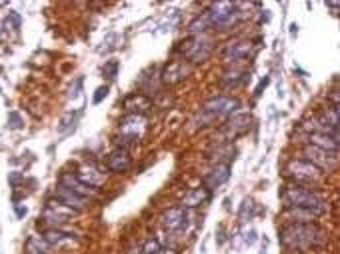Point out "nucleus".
I'll return each mask as SVG.
<instances>
[{
	"label": "nucleus",
	"instance_id": "2f4dec72",
	"mask_svg": "<svg viewBox=\"0 0 340 254\" xmlns=\"http://www.w3.org/2000/svg\"><path fill=\"white\" fill-rule=\"evenodd\" d=\"M4 24H6V28H10V26H14V30H16V28H20V14H16V12H10Z\"/></svg>",
	"mask_w": 340,
	"mask_h": 254
},
{
	"label": "nucleus",
	"instance_id": "9b49d317",
	"mask_svg": "<svg viewBox=\"0 0 340 254\" xmlns=\"http://www.w3.org/2000/svg\"><path fill=\"white\" fill-rule=\"evenodd\" d=\"M144 116L142 114H126L120 122H118V126H120V134H122V138L128 140L130 144H136L140 136H142V128H144Z\"/></svg>",
	"mask_w": 340,
	"mask_h": 254
},
{
	"label": "nucleus",
	"instance_id": "423d86ee",
	"mask_svg": "<svg viewBox=\"0 0 340 254\" xmlns=\"http://www.w3.org/2000/svg\"><path fill=\"white\" fill-rule=\"evenodd\" d=\"M240 100L236 96H226V94H220V96H212L208 98L202 104V114L206 118H220V116H232L236 114V110L240 108Z\"/></svg>",
	"mask_w": 340,
	"mask_h": 254
},
{
	"label": "nucleus",
	"instance_id": "7c9ffc66",
	"mask_svg": "<svg viewBox=\"0 0 340 254\" xmlns=\"http://www.w3.org/2000/svg\"><path fill=\"white\" fill-rule=\"evenodd\" d=\"M8 126L12 128V130H20L22 128V118L18 112H10L8 114Z\"/></svg>",
	"mask_w": 340,
	"mask_h": 254
},
{
	"label": "nucleus",
	"instance_id": "6ab92c4d",
	"mask_svg": "<svg viewBox=\"0 0 340 254\" xmlns=\"http://www.w3.org/2000/svg\"><path fill=\"white\" fill-rule=\"evenodd\" d=\"M210 196H212V192L210 190H206L204 186H198V188H190L186 194H184V198H182V208H198L206 204L208 200H210Z\"/></svg>",
	"mask_w": 340,
	"mask_h": 254
},
{
	"label": "nucleus",
	"instance_id": "a19ab883",
	"mask_svg": "<svg viewBox=\"0 0 340 254\" xmlns=\"http://www.w3.org/2000/svg\"><path fill=\"white\" fill-rule=\"evenodd\" d=\"M28 254H40V252H28Z\"/></svg>",
	"mask_w": 340,
	"mask_h": 254
},
{
	"label": "nucleus",
	"instance_id": "bb28decb",
	"mask_svg": "<svg viewBox=\"0 0 340 254\" xmlns=\"http://www.w3.org/2000/svg\"><path fill=\"white\" fill-rule=\"evenodd\" d=\"M140 104H142L144 108H150L148 96H144V94H140V93H134L124 98V108H126L130 114H136V106H140Z\"/></svg>",
	"mask_w": 340,
	"mask_h": 254
},
{
	"label": "nucleus",
	"instance_id": "58836bf2",
	"mask_svg": "<svg viewBox=\"0 0 340 254\" xmlns=\"http://www.w3.org/2000/svg\"><path fill=\"white\" fill-rule=\"evenodd\" d=\"M160 254H178V252H176V250H172V248H166V250H162V248H160Z\"/></svg>",
	"mask_w": 340,
	"mask_h": 254
},
{
	"label": "nucleus",
	"instance_id": "f257e3e1",
	"mask_svg": "<svg viewBox=\"0 0 340 254\" xmlns=\"http://www.w3.org/2000/svg\"><path fill=\"white\" fill-rule=\"evenodd\" d=\"M280 242L290 250H308L326 244V232L314 224L290 222L280 230Z\"/></svg>",
	"mask_w": 340,
	"mask_h": 254
},
{
	"label": "nucleus",
	"instance_id": "6e6552de",
	"mask_svg": "<svg viewBox=\"0 0 340 254\" xmlns=\"http://www.w3.org/2000/svg\"><path fill=\"white\" fill-rule=\"evenodd\" d=\"M72 214H76V212L66 208L64 204H60L56 198H48L44 212H42V220L48 222V224H52V228H60L64 222L70 220Z\"/></svg>",
	"mask_w": 340,
	"mask_h": 254
},
{
	"label": "nucleus",
	"instance_id": "c9c22d12",
	"mask_svg": "<svg viewBox=\"0 0 340 254\" xmlns=\"http://www.w3.org/2000/svg\"><path fill=\"white\" fill-rule=\"evenodd\" d=\"M14 208H16V216H18V218H24V216H26V212H28L26 206H20V204H14Z\"/></svg>",
	"mask_w": 340,
	"mask_h": 254
},
{
	"label": "nucleus",
	"instance_id": "72a5a7b5",
	"mask_svg": "<svg viewBox=\"0 0 340 254\" xmlns=\"http://www.w3.org/2000/svg\"><path fill=\"white\" fill-rule=\"evenodd\" d=\"M268 82H270V78H268V76H266L264 80H260V84L256 86V90H254V94H256V96H260V94H262V90H264V88L268 86Z\"/></svg>",
	"mask_w": 340,
	"mask_h": 254
},
{
	"label": "nucleus",
	"instance_id": "9d476101",
	"mask_svg": "<svg viewBox=\"0 0 340 254\" xmlns=\"http://www.w3.org/2000/svg\"><path fill=\"white\" fill-rule=\"evenodd\" d=\"M188 72H190V64L188 62H184V60H170L162 72H160V82L162 84H166V86H174V84H178L182 82L186 76H188Z\"/></svg>",
	"mask_w": 340,
	"mask_h": 254
},
{
	"label": "nucleus",
	"instance_id": "dca6fc26",
	"mask_svg": "<svg viewBox=\"0 0 340 254\" xmlns=\"http://www.w3.org/2000/svg\"><path fill=\"white\" fill-rule=\"evenodd\" d=\"M250 128V116L248 114H232L228 118V122L222 126V132H224V136L226 140H234L238 138V136H242V134H246Z\"/></svg>",
	"mask_w": 340,
	"mask_h": 254
},
{
	"label": "nucleus",
	"instance_id": "ddd939ff",
	"mask_svg": "<svg viewBox=\"0 0 340 254\" xmlns=\"http://www.w3.org/2000/svg\"><path fill=\"white\" fill-rule=\"evenodd\" d=\"M74 176L82 184L90 186L94 190H98L100 186H104V182H106V174L96 164H82V166H78V170L74 172Z\"/></svg>",
	"mask_w": 340,
	"mask_h": 254
},
{
	"label": "nucleus",
	"instance_id": "412c9836",
	"mask_svg": "<svg viewBox=\"0 0 340 254\" xmlns=\"http://www.w3.org/2000/svg\"><path fill=\"white\" fill-rule=\"evenodd\" d=\"M284 212L290 218V222H298V224H314L318 220L316 212L306 210V208H286Z\"/></svg>",
	"mask_w": 340,
	"mask_h": 254
},
{
	"label": "nucleus",
	"instance_id": "b1692460",
	"mask_svg": "<svg viewBox=\"0 0 340 254\" xmlns=\"http://www.w3.org/2000/svg\"><path fill=\"white\" fill-rule=\"evenodd\" d=\"M42 238H44V242L48 246H58V244H62V242H68V240H72V236L64 232L62 228H48V230L42 232Z\"/></svg>",
	"mask_w": 340,
	"mask_h": 254
},
{
	"label": "nucleus",
	"instance_id": "f704fd0d",
	"mask_svg": "<svg viewBox=\"0 0 340 254\" xmlns=\"http://www.w3.org/2000/svg\"><path fill=\"white\" fill-rule=\"evenodd\" d=\"M244 242H246V244H248V246H252V244H254V242H256V232H254V230H250L248 234H246V236H244Z\"/></svg>",
	"mask_w": 340,
	"mask_h": 254
},
{
	"label": "nucleus",
	"instance_id": "393cba45",
	"mask_svg": "<svg viewBox=\"0 0 340 254\" xmlns=\"http://www.w3.org/2000/svg\"><path fill=\"white\" fill-rule=\"evenodd\" d=\"M78 116H80V110H74V112H66V114L60 118V124H58V134L60 136H66L70 132H74Z\"/></svg>",
	"mask_w": 340,
	"mask_h": 254
},
{
	"label": "nucleus",
	"instance_id": "ea45409f",
	"mask_svg": "<svg viewBox=\"0 0 340 254\" xmlns=\"http://www.w3.org/2000/svg\"><path fill=\"white\" fill-rule=\"evenodd\" d=\"M290 28H292V30H290V34H292V36H294L296 32H298V26H296V24H292V26H290Z\"/></svg>",
	"mask_w": 340,
	"mask_h": 254
},
{
	"label": "nucleus",
	"instance_id": "7ed1b4c3",
	"mask_svg": "<svg viewBox=\"0 0 340 254\" xmlns=\"http://www.w3.org/2000/svg\"><path fill=\"white\" fill-rule=\"evenodd\" d=\"M178 50L182 52V60L188 64H202L212 56L214 38L210 34H196L180 42Z\"/></svg>",
	"mask_w": 340,
	"mask_h": 254
},
{
	"label": "nucleus",
	"instance_id": "0eeeda50",
	"mask_svg": "<svg viewBox=\"0 0 340 254\" xmlns=\"http://www.w3.org/2000/svg\"><path fill=\"white\" fill-rule=\"evenodd\" d=\"M302 154H304V160H308L310 164H314L316 168H320L324 174L334 170L336 164H338V154H332V152H326L322 148H316V146H310L306 144L302 148Z\"/></svg>",
	"mask_w": 340,
	"mask_h": 254
},
{
	"label": "nucleus",
	"instance_id": "cd10ccee",
	"mask_svg": "<svg viewBox=\"0 0 340 254\" xmlns=\"http://www.w3.org/2000/svg\"><path fill=\"white\" fill-rule=\"evenodd\" d=\"M254 208H256L254 200H252V198H244V202L240 204V210H238V220H240V222H248V220H252V216H254Z\"/></svg>",
	"mask_w": 340,
	"mask_h": 254
},
{
	"label": "nucleus",
	"instance_id": "4c0bfd02",
	"mask_svg": "<svg viewBox=\"0 0 340 254\" xmlns=\"http://www.w3.org/2000/svg\"><path fill=\"white\" fill-rule=\"evenodd\" d=\"M20 178H22V174H20V172H12V174H10V184H16Z\"/></svg>",
	"mask_w": 340,
	"mask_h": 254
},
{
	"label": "nucleus",
	"instance_id": "a211bd4d",
	"mask_svg": "<svg viewBox=\"0 0 340 254\" xmlns=\"http://www.w3.org/2000/svg\"><path fill=\"white\" fill-rule=\"evenodd\" d=\"M58 184L68 188V190H72V192H76V194H80V196H84V198H92L98 190H94L90 186L82 184L72 172H62L60 176H58Z\"/></svg>",
	"mask_w": 340,
	"mask_h": 254
},
{
	"label": "nucleus",
	"instance_id": "c85d7f7f",
	"mask_svg": "<svg viewBox=\"0 0 340 254\" xmlns=\"http://www.w3.org/2000/svg\"><path fill=\"white\" fill-rule=\"evenodd\" d=\"M118 70H120V62L112 58V60L104 62V66H102V76H104L106 80H110V82H112L114 78L118 76Z\"/></svg>",
	"mask_w": 340,
	"mask_h": 254
},
{
	"label": "nucleus",
	"instance_id": "e433bc0d",
	"mask_svg": "<svg viewBox=\"0 0 340 254\" xmlns=\"http://www.w3.org/2000/svg\"><path fill=\"white\" fill-rule=\"evenodd\" d=\"M326 8H330L332 14H338V2H326Z\"/></svg>",
	"mask_w": 340,
	"mask_h": 254
},
{
	"label": "nucleus",
	"instance_id": "1a4fd4ad",
	"mask_svg": "<svg viewBox=\"0 0 340 254\" xmlns=\"http://www.w3.org/2000/svg\"><path fill=\"white\" fill-rule=\"evenodd\" d=\"M252 54H254V44L246 38H234L222 48V58L226 62H240L250 58Z\"/></svg>",
	"mask_w": 340,
	"mask_h": 254
},
{
	"label": "nucleus",
	"instance_id": "4468645a",
	"mask_svg": "<svg viewBox=\"0 0 340 254\" xmlns=\"http://www.w3.org/2000/svg\"><path fill=\"white\" fill-rule=\"evenodd\" d=\"M52 198H56L60 204H64V206L74 210V212L84 210V208L88 206V202H90V198H84V196H80V194H76V192H72V190H68V188H64V186L60 184H56Z\"/></svg>",
	"mask_w": 340,
	"mask_h": 254
},
{
	"label": "nucleus",
	"instance_id": "f03ea898",
	"mask_svg": "<svg viewBox=\"0 0 340 254\" xmlns=\"http://www.w3.org/2000/svg\"><path fill=\"white\" fill-rule=\"evenodd\" d=\"M282 202L286 208H306L316 212L318 216H322L328 210V200L320 192L296 182H290L282 188Z\"/></svg>",
	"mask_w": 340,
	"mask_h": 254
},
{
	"label": "nucleus",
	"instance_id": "f8f14e48",
	"mask_svg": "<svg viewBox=\"0 0 340 254\" xmlns=\"http://www.w3.org/2000/svg\"><path fill=\"white\" fill-rule=\"evenodd\" d=\"M130 166H132V156H130L126 146L114 148L112 152L106 156V168L114 174H124V172L130 170Z\"/></svg>",
	"mask_w": 340,
	"mask_h": 254
},
{
	"label": "nucleus",
	"instance_id": "f3484780",
	"mask_svg": "<svg viewBox=\"0 0 340 254\" xmlns=\"http://www.w3.org/2000/svg\"><path fill=\"white\" fill-rule=\"evenodd\" d=\"M230 178V164H214L202 178V184L206 190H214L218 186H222Z\"/></svg>",
	"mask_w": 340,
	"mask_h": 254
},
{
	"label": "nucleus",
	"instance_id": "a878e982",
	"mask_svg": "<svg viewBox=\"0 0 340 254\" xmlns=\"http://www.w3.org/2000/svg\"><path fill=\"white\" fill-rule=\"evenodd\" d=\"M186 30L192 34V36H196V34H206L208 30H210V20H208V14H206V10H204L200 16H196L192 22L186 26Z\"/></svg>",
	"mask_w": 340,
	"mask_h": 254
},
{
	"label": "nucleus",
	"instance_id": "2eb2a0df",
	"mask_svg": "<svg viewBox=\"0 0 340 254\" xmlns=\"http://www.w3.org/2000/svg\"><path fill=\"white\" fill-rule=\"evenodd\" d=\"M186 224H188V212H186V208L172 206L162 214V226H164V230L168 232L182 230V228H186Z\"/></svg>",
	"mask_w": 340,
	"mask_h": 254
},
{
	"label": "nucleus",
	"instance_id": "c756f323",
	"mask_svg": "<svg viewBox=\"0 0 340 254\" xmlns=\"http://www.w3.org/2000/svg\"><path fill=\"white\" fill-rule=\"evenodd\" d=\"M110 93V86L108 84H102V86H98L96 90H94V96H92V104H100L106 96Z\"/></svg>",
	"mask_w": 340,
	"mask_h": 254
},
{
	"label": "nucleus",
	"instance_id": "20e7f679",
	"mask_svg": "<svg viewBox=\"0 0 340 254\" xmlns=\"http://www.w3.org/2000/svg\"><path fill=\"white\" fill-rule=\"evenodd\" d=\"M284 174L296 184H318L324 178V172L304 158H290L284 164Z\"/></svg>",
	"mask_w": 340,
	"mask_h": 254
},
{
	"label": "nucleus",
	"instance_id": "4be33fe9",
	"mask_svg": "<svg viewBox=\"0 0 340 254\" xmlns=\"http://www.w3.org/2000/svg\"><path fill=\"white\" fill-rule=\"evenodd\" d=\"M232 154H234L232 144H218L208 152V160L214 164H230V158H234Z\"/></svg>",
	"mask_w": 340,
	"mask_h": 254
},
{
	"label": "nucleus",
	"instance_id": "5701e85b",
	"mask_svg": "<svg viewBox=\"0 0 340 254\" xmlns=\"http://www.w3.org/2000/svg\"><path fill=\"white\" fill-rule=\"evenodd\" d=\"M246 78H248V74L242 72V70H228V72H224V76L220 78V86H224V88H236V86L244 84Z\"/></svg>",
	"mask_w": 340,
	"mask_h": 254
},
{
	"label": "nucleus",
	"instance_id": "39448f33",
	"mask_svg": "<svg viewBox=\"0 0 340 254\" xmlns=\"http://www.w3.org/2000/svg\"><path fill=\"white\" fill-rule=\"evenodd\" d=\"M210 30H230L240 20V10L232 2H214L208 10Z\"/></svg>",
	"mask_w": 340,
	"mask_h": 254
},
{
	"label": "nucleus",
	"instance_id": "aec40b11",
	"mask_svg": "<svg viewBox=\"0 0 340 254\" xmlns=\"http://www.w3.org/2000/svg\"><path fill=\"white\" fill-rule=\"evenodd\" d=\"M308 144L316 146V148H322L326 152L338 154V138H332V136H328L324 132H312V134H308Z\"/></svg>",
	"mask_w": 340,
	"mask_h": 254
},
{
	"label": "nucleus",
	"instance_id": "473e14b6",
	"mask_svg": "<svg viewBox=\"0 0 340 254\" xmlns=\"http://www.w3.org/2000/svg\"><path fill=\"white\" fill-rule=\"evenodd\" d=\"M80 86H82V76H80V78H78V80L74 82V86H70V96H72V98H76V96H78V90H80Z\"/></svg>",
	"mask_w": 340,
	"mask_h": 254
}]
</instances>
